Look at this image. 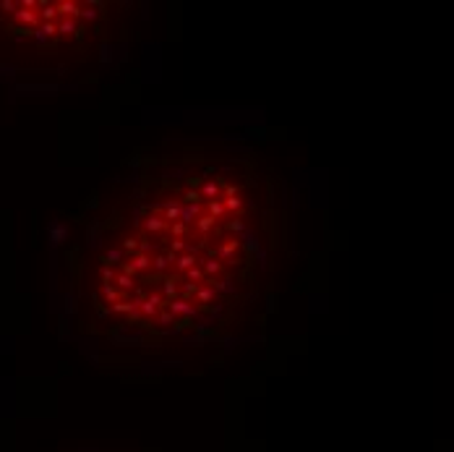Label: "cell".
I'll return each instance as SVG.
<instances>
[{
    "mask_svg": "<svg viewBox=\"0 0 454 452\" xmlns=\"http://www.w3.org/2000/svg\"><path fill=\"white\" fill-rule=\"evenodd\" d=\"M167 311L175 316H183V319H191V316H196V306L193 303H188V301H183V298H175V301H170L167 303Z\"/></svg>",
    "mask_w": 454,
    "mask_h": 452,
    "instance_id": "2",
    "label": "cell"
},
{
    "mask_svg": "<svg viewBox=\"0 0 454 452\" xmlns=\"http://www.w3.org/2000/svg\"><path fill=\"white\" fill-rule=\"evenodd\" d=\"M188 251V246H186V238H172L170 241V254H186Z\"/></svg>",
    "mask_w": 454,
    "mask_h": 452,
    "instance_id": "25",
    "label": "cell"
},
{
    "mask_svg": "<svg viewBox=\"0 0 454 452\" xmlns=\"http://www.w3.org/2000/svg\"><path fill=\"white\" fill-rule=\"evenodd\" d=\"M193 298H196L198 303H212V301L217 298V293H214V288H212V285H198Z\"/></svg>",
    "mask_w": 454,
    "mask_h": 452,
    "instance_id": "14",
    "label": "cell"
},
{
    "mask_svg": "<svg viewBox=\"0 0 454 452\" xmlns=\"http://www.w3.org/2000/svg\"><path fill=\"white\" fill-rule=\"evenodd\" d=\"M123 251H125V254H128V251H139V238H133V235L123 238Z\"/></svg>",
    "mask_w": 454,
    "mask_h": 452,
    "instance_id": "32",
    "label": "cell"
},
{
    "mask_svg": "<svg viewBox=\"0 0 454 452\" xmlns=\"http://www.w3.org/2000/svg\"><path fill=\"white\" fill-rule=\"evenodd\" d=\"M238 251H240V241H238V238H227V241L217 248L214 254H217L219 259H224V261H233Z\"/></svg>",
    "mask_w": 454,
    "mask_h": 452,
    "instance_id": "5",
    "label": "cell"
},
{
    "mask_svg": "<svg viewBox=\"0 0 454 452\" xmlns=\"http://www.w3.org/2000/svg\"><path fill=\"white\" fill-rule=\"evenodd\" d=\"M112 311H115V314H131V301L123 298V301H118V303H112Z\"/></svg>",
    "mask_w": 454,
    "mask_h": 452,
    "instance_id": "33",
    "label": "cell"
},
{
    "mask_svg": "<svg viewBox=\"0 0 454 452\" xmlns=\"http://www.w3.org/2000/svg\"><path fill=\"white\" fill-rule=\"evenodd\" d=\"M256 256H259V264L264 267V264H266V251H264V248H259V251H256Z\"/></svg>",
    "mask_w": 454,
    "mask_h": 452,
    "instance_id": "36",
    "label": "cell"
},
{
    "mask_svg": "<svg viewBox=\"0 0 454 452\" xmlns=\"http://www.w3.org/2000/svg\"><path fill=\"white\" fill-rule=\"evenodd\" d=\"M102 296H105V301H110V303H118V301H123V298H125V293H123L120 288L102 285Z\"/></svg>",
    "mask_w": 454,
    "mask_h": 452,
    "instance_id": "18",
    "label": "cell"
},
{
    "mask_svg": "<svg viewBox=\"0 0 454 452\" xmlns=\"http://www.w3.org/2000/svg\"><path fill=\"white\" fill-rule=\"evenodd\" d=\"M227 230L235 233V235H243L245 233V222L240 217H233V220H227Z\"/></svg>",
    "mask_w": 454,
    "mask_h": 452,
    "instance_id": "24",
    "label": "cell"
},
{
    "mask_svg": "<svg viewBox=\"0 0 454 452\" xmlns=\"http://www.w3.org/2000/svg\"><path fill=\"white\" fill-rule=\"evenodd\" d=\"M157 212H162L160 217H162L167 225H172V222H178V217H180V201H172V204H165V207H157Z\"/></svg>",
    "mask_w": 454,
    "mask_h": 452,
    "instance_id": "9",
    "label": "cell"
},
{
    "mask_svg": "<svg viewBox=\"0 0 454 452\" xmlns=\"http://www.w3.org/2000/svg\"><path fill=\"white\" fill-rule=\"evenodd\" d=\"M167 303L178 298V277H165V296H162Z\"/></svg>",
    "mask_w": 454,
    "mask_h": 452,
    "instance_id": "19",
    "label": "cell"
},
{
    "mask_svg": "<svg viewBox=\"0 0 454 452\" xmlns=\"http://www.w3.org/2000/svg\"><path fill=\"white\" fill-rule=\"evenodd\" d=\"M186 277H188V282H193V285L207 282V275H204V269H201V267H191L188 272H186Z\"/></svg>",
    "mask_w": 454,
    "mask_h": 452,
    "instance_id": "23",
    "label": "cell"
},
{
    "mask_svg": "<svg viewBox=\"0 0 454 452\" xmlns=\"http://www.w3.org/2000/svg\"><path fill=\"white\" fill-rule=\"evenodd\" d=\"M207 215L217 222V220H222V217H227V212H224V204H222V199H214V201H209L207 204Z\"/></svg>",
    "mask_w": 454,
    "mask_h": 452,
    "instance_id": "17",
    "label": "cell"
},
{
    "mask_svg": "<svg viewBox=\"0 0 454 452\" xmlns=\"http://www.w3.org/2000/svg\"><path fill=\"white\" fill-rule=\"evenodd\" d=\"M125 259V251L123 248H107L105 251V256H102V261H105V267H112V264H120Z\"/></svg>",
    "mask_w": 454,
    "mask_h": 452,
    "instance_id": "16",
    "label": "cell"
},
{
    "mask_svg": "<svg viewBox=\"0 0 454 452\" xmlns=\"http://www.w3.org/2000/svg\"><path fill=\"white\" fill-rule=\"evenodd\" d=\"M157 322H160L162 327H170V324H175V316H172L167 308H160V314H157Z\"/></svg>",
    "mask_w": 454,
    "mask_h": 452,
    "instance_id": "28",
    "label": "cell"
},
{
    "mask_svg": "<svg viewBox=\"0 0 454 452\" xmlns=\"http://www.w3.org/2000/svg\"><path fill=\"white\" fill-rule=\"evenodd\" d=\"M198 264H201V269H204V275H207V280L214 275V277H219L222 272H224V264L222 261H214V259H198Z\"/></svg>",
    "mask_w": 454,
    "mask_h": 452,
    "instance_id": "10",
    "label": "cell"
},
{
    "mask_svg": "<svg viewBox=\"0 0 454 452\" xmlns=\"http://www.w3.org/2000/svg\"><path fill=\"white\" fill-rule=\"evenodd\" d=\"M141 228L146 230V233H152V235H157V233H165L167 230V222L160 217V215H146L144 220H141Z\"/></svg>",
    "mask_w": 454,
    "mask_h": 452,
    "instance_id": "3",
    "label": "cell"
},
{
    "mask_svg": "<svg viewBox=\"0 0 454 452\" xmlns=\"http://www.w3.org/2000/svg\"><path fill=\"white\" fill-rule=\"evenodd\" d=\"M222 204H224V212H233L235 217H240L243 212V196H230V199H222Z\"/></svg>",
    "mask_w": 454,
    "mask_h": 452,
    "instance_id": "15",
    "label": "cell"
},
{
    "mask_svg": "<svg viewBox=\"0 0 454 452\" xmlns=\"http://www.w3.org/2000/svg\"><path fill=\"white\" fill-rule=\"evenodd\" d=\"M238 241H240V246H245V251H251V254H256L259 248H261V246H259V241H256L251 233H248V230H245V233H243Z\"/></svg>",
    "mask_w": 454,
    "mask_h": 452,
    "instance_id": "21",
    "label": "cell"
},
{
    "mask_svg": "<svg viewBox=\"0 0 454 452\" xmlns=\"http://www.w3.org/2000/svg\"><path fill=\"white\" fill-rule=\"evenodd\" d=\"M55 27H58V34L60 37H71V34H76V18H58L55 21Z\"/></svg>",
    "mask_w": 454,
    "mask_h": 452,
    "instance_id": "13",
    "label": "cell"
},
{
    "mask_svg": "<svg viewBox=\"0 0 454 452\" xmlns=\"http://www.w3.org/2000/svg\"><path fill=\"white\" fill-rule=\"evenodd\" d=\"M198 191H193V188H188L186 194H183V199H180V204H198Z\"/></svg>",
    "mask_w": 454,
    "mask_h": 452,
    "instance_id": "30",
    "label": "cell"
},
{
    "mask_svg": "<svg viewBox=\"0 0 454 452\" xmlns=\"http://www.w3.org/2000/svg\"><path fill=\"white\" fill-rule=\"evenodd\" d=\"M165 306V298L160 296V293H152V296H146V298H141V303H139V314L141 316H157L160 314V308Z\"/></svg>",
    "mask_w": 454,
    "mask_h": 452,
    "instance_id": "1",
    "label": "cell"
},
{
    "mask_svg": "<svg viewBox=\"0 0 454 452\" xmlns=\"http://www.w3.org/2000/svg\"><path fill=\"white\" fill-rule=\"evenodd\" d=\"M50 238H53V243L58 246V243H63V241H68V228H63L60 222H55L53 228H50Z\"/></svg>",
    "mask_w": 454,
    "mask_h": 452,
    "instance_id": "20",
    "label": "cell"
},
{
    "mask_svg": "<svg viewBox=\"0 0 454 452\" xmlns=\"http://www.w3.org/2000/svg\"><path fill=\"white\" fill-rule=\"evenodd\" d=\"M196 288H198V285H193V282H186L183 288H180V296H178V298H183V301H188V303H191V298L196 296Z\"/></svg>",
    "mask_w": 454,
    "mask_h": 452,
    "instance_id": "26",
    "label": "cell"
},
{
    "mask_svg": "<svg viewBox=\"0 0 454 452\" xmlns=\"http://www.w3.org/2000/svg\"><path fill=\"white\" fill-rule=\"evenodd\" d=\"M128 264L133 267V272H146V269L152 267V256H146V254H133V256L128 259Z\"/></svg>",
    "mask_w": 454,
    "mask_h": 452,
    "instance_id": "12",
    "label": "cell"
},
{
    "mask_svg": "<svg viewBox=\"0 0 454 452\" xmlns=\"http://www.w3.org/2000/svg\"><path fill=\"white\" fill-rule=\"evenodd\" d=\"M55 8H58V16H63V18L81 16V3H76V0H63V3H55Z\"/></svg>",
    "mask_w": 454,
    "mask_h": 452,
    "instance_id": "6",
    "label": "cell"
},
{
    "mask_svg": "<svg viewBox=\"0 0 454 452\" xmlns=\"http://www.w3.org/2000/svg\"><path fill=\"white\" fill-rule=\"evenodd\" d=\"M99 277H102V285H112V280H115L112 267H102V269H99Z\"/></svg>",
    "mask_w": 454,
    "mask_h": 452,
    "instance_id": "31",
    "label": "cell"
},
{
    "mask_svg": "<svg viewBox=\"0 0 454 452\" xmlns=\"http://www.w3.org/2000/svg\"><path fill=\"white\" fill-rule=\"evenodd\" d=\"M175 259H178V256H175V254H170V251H167V254H157V256L152 259V269L162 275L170 264H175Z\"/></svg>",
    "mask_w": 454,
    "mask_h": 452,
    "instance_id": "11",
    "label": "cell"
},
{
    "mask_svg": "<svg viewBox=\"0 0 454 452\" xmlns=\"http://www.w3.org/2000/svg\"><path fill=\"white\" fill-rule=\"evenodd\" d=\"M198 217H201V201H198V204H180V217H178V222H183L186 228H188V225H193Z\"/></svg>",
    "mask_w": 454,
    "mask_h": 452,
    "instance_id": "4",
    "label": "cell"
},
{
    "mask_svg": "<svg viewBox=\"0 0 454 452\" xmlns=\"http://www.w3.org/2000/svg\"><path fill=\"white\" fill-rule=\"evenodd\" d=\"M81 16L86 21H94L97 18V6H81Z\"/></svg>",
    "mask_w": 454,
    "mask_h": 452,
    "instance_id": "34",
    "label": "cell"
},
{
    "mask_svg": "<svg viewBox=\"0 0 454 452\" xmlns=\"http://www.w3.org/2000/svg\"><path fill=\"white\" fill-rule=\"evenodd\" d=\"M196 228H198L201 235H207V233H212V228H214V220H212L209 215H201V217L196 220Z\"/></svg>",
    "mask_w": 454,
    "mask_h": 452,
    "instance_id": "22",
    "label": "cell"
},
{
    "mask_svg": "<svg viewBox=\"0 0 454 452\" xmlns=\"http://www.w3.org/2000/svg\"><path fill=\"white\" fill-rule=\"evenodd\" d=\"M191 267H198L196 251H186V254H180V256L175 259V269H178V272H188Z\"/></svg>",
    "mask_w": 454,
    "mask_h": 452,
    "instance_id": "8",
    "label": "cell"
},
{
    "mask_svg": "<svg viewBox=\"0 0 454 452\" xmlns=\"http://www.w3.org/2000/svg\"><path fill=\"white\" fill-rule=\"evenodd\" d=\"M112 282H118V288H120V290H131V288L136 285V282H133V277H128V275H115V280H112Z\"/></svg>",
    "mask_w": 454,
    "mask_h": 452,
    "instance_id": "29",
    "label": "cell"
},
{
    "mask_svg": "<svg viewBox=\"0 0 454 452\" xmlns=\"http://www.w3.org/2000/svg\"><path fill=\"white\" fill-rule=\"evenodd\" d=\"M201 199H207V201H214V199H222V186L217 183V180H204L201 183V191H198Z\"/></svg>",
    "mask_w": 454,
    "mask_h": 452,
    "instance_id": "7",
    "label": "cell"
},
{
    "mask_svg": "<svg viewBox=\"0 0 454 452\" xmlns=\"http://www.w3.org/2000/svg\"><path fill=\"white\" fill-rule=\"evenodd\" d=\"M219 186H224V199H230V196H238V194H240L235 186H227V183H219Z\"/></svg>",
    "mask_w": 454,
    "mask_h": 452,
    "instance_id": "35",
    "label": "cell"
},
{
    "mask_svg": "<svg viewBox=\"0 0 454 452\" xmlns=\"http://www.w3.org/2000/svg\"><path fill=\"white\" fill-rule=\"evenodd\" d=\"M167 230L172 233V238H186V233H188V228L183 222H172V225H167Z\"/></svg>",
    "mask_w": 454,
    "mask_h": 452,
    "instance_id": "27",
    "label": "cell"
}]
</instances>
